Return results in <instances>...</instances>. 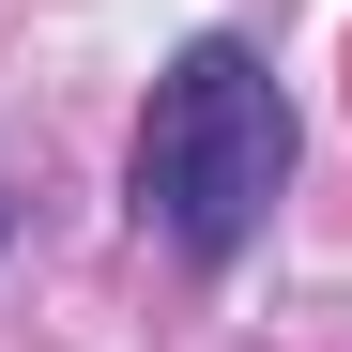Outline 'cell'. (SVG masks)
<instances>
[{"label":"cell","mask_w":352,"mask_h":352,"mask_svg":"<svg viewBox=\"0 0 352 352\" xmlns=\"http://www.w3.org/2000/svg\"><path fill=\"white\" fill-rule=\"evenodd\" d=\"M276 184H291V92H276L261 46L199 31L153 77V123H138V230L184 261H245Z\"/></svg>","instance_id":"obj_1"}]
</instances>
